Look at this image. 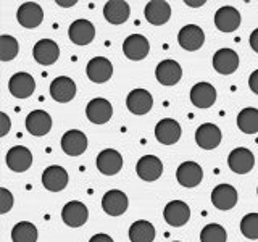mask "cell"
I'll return each instance as SVG.
<instances>
[{
  "instance_id": "6da1fadb",
  "label": "cell",
  "mask_w": 258,
  "mask_h": 242,
  "mask_svg": "<svg viewBox=\"0 0 258 242\" xmlns=\"http://www.w3.org/2000/svg\"><path fill=\"white\" fill-rule=\"evenodd\" d=\"M177 42L184 48V50H199L205 42V34L202 31L200 26L197 24H185L184 28H181L179 34H177Z\"/></svg>"
},
{
  "instance_id": "7a4b0ae2",
  "label": "cell",
  "mask_w": 258,
  "mask_h": 242,
  "mask_svg": "<svg viewBox=\"0 0 258 242\" xmlns=\"http://www.w3.org/2000/svg\"><path fill=\"white\" fill-rule=\"evenodd\" d=\"M181 125L173 118H163L155 126V137L160 144L173 145L181 139Z\"/></svg>"
},
{
  "instance_id": "3957f363",
  "label": "cell",
  "mask_w": 258,
  "mask_h": 242,
  "mask_svg": "<svg viewBox=\"0 0 258 242\" xmlns=\"http://www.w3.org/2000/svg\"><path fill=\"white\" fill-rule=\"evenodd\" d=\"M61 218H63L64 224L70 226V228H79V226L86 224L87 218H89V210L83 202L73 200L63 207Z\"/></svg>"
},
{
  "instance_id": "277c9868",
  "label": "cell",
  "mask_w": 258,
  "mask_h": 242,
  "mask_svg": "<svg viewBox=\"0 0 258 242\" xmlns=\"http://www.w3.org/2000/svg\"><path fill=\"white\" fill-rule=\"evenodd\" d=\"M123 52L126 55V58L133 60V62H139L149 55L150 44H149L147 37H144L142 34H131L124 40Z\"/></svg>"
},
{
  "instance_id": "5b68a950",
  "label": "cell",
  "mask_w": 258,
  "mask_h": 242,
  "mask_svg": "<svg viewBox=\"0 0 258 242\" xmlns=\"http://www.w3.org/2000/svg\"><path fill=\"white\" fill-rule=\"evenodd\" d=\"M228 165L234 173L237 174H245L252 171L255 166V157L253 153L245 147H237L234 149L229 157H228Z\"/></svg>"
},
{
  "instance_id": "8992f818",
  "label": "cell",
  "mask_w": 258,
  "mask_h": 242,
  "mask_svg": "<svg viewBox=\"0 0 258 242\" xmlns=\"http://www.w3.org/2000/svg\"><path fill=\"white\" fill-rule=\"evenodd\" d=\"M176 177L182 188H196L204 179V169L196 161H184L177 168Z\"/></svg>"
},
{
  "instance_id": "52a82bcc",
  "label": "cell",
  "mask_w": 258,
  "mask_h": 242,
  "mask_svg": "<svg viewBox=\"0 0 258 242\" xmlns=\"http://www.w3.org/2000/svg\"><path fill=\"white\" fill-rule=\"evenodd\" d=\"M16 20L21 24L23 28H28V29H34L37 28L40 23L44 20V10L42 7L39 4L34 2H26L23 4L18 8V13H16Z\"/></svg>"
},
{
  "instance_id": "ba28073f",
  "label": "cell",
  "mask_w": 258,
  "mask_h": 242,
  "mask_svg": "<svg viewBox=\"0 0 258 242\" xmlns=\"http://www.w3.org/2000/svg\"><path fill=\"white\" fill-rule=\"evenodd\" d=\"M127 110L134 115H145L153 107V97L145 89H134L126 97Z\"/></svg>"
},
{
  "instance_id": "9c48e42d",
  "label": "cell",
  "mask_w": 258,
  "mask_h": 242,
  "mask_svg": "<svg viewBox=\"0 0 258 242\" xmlns=\"http://www.w3.org/2000/svg\"><path fill=\"white\" fill-rule=\"evenodd\" d=\"M61 149L70 157H79L83 155L87 149V137L84 133L78 129H70L61 137Z\"/></svg>"
},
{
  "instance_id": "30bf717a",
  "label": "cell",
  "mask_w": 258,
  "mask_h": 242,
  "mask_svg": "<svg viewBox=\"0 0 258 242\" xmlns=\"http://www.w3.org/2000/svg\"><path fill=\"white\" fill-rule=\"evenodd\" d=\"M32 55L37 63L44 65V67H50L60 56V47L56 45L52 39H40L36 42L34 48H32Z\"/></svg>"
},
{
  "instance_id": "8fae6325",
  "label": "cell",
  "mask_w": 258,
  "mask_h": 242,
  "mask_svg": "<svg viewBox=\"0 0 258 242\" xmlns=\"http://www.w3.org/2000/svg\"><path fill=\"white\" fill-rule=\"evenodd\" d=\"M8 89L16 99H28L36 91V81L29 73H16L8 83Z\"/></svg>"
},
{
  "instance_id": "7c38bea8",
  "label": "cell",
  "mask_w": 258,
  "mask_h": 242,
  "mask_svg": "<svg viewBox=\"0 0 258 242\" xmlns=\"http://www.w3.org/2000/svg\"><path fill=\"white\" fill-rule=\"evenodd\" d=\"M136 171L139 174L141 179L147 183H153L161 176V173H163V163H161L160 158H157L155 155H144L137 161Z\"/></svg>"
},
{
  "instance_id": "4fadbf2b",
  "label": "cell",
  "mask_w": 258,
  "mask_h": 242,
  "mask_svg": "<svg viewBox=\"0 0 258 242\" xmlns=\"http://www.w3.org/2000/svg\"><path fill=\"white\" fill-rule=\"evenodd\" d=\"M165 220L169 226H174V228H181L185 223L189 221L190 218V208L189 205L182 200H173L165 207Z\"/></svg>"
},
{
  "instance_id": "5bb4252c",
  "label": "cell",
  "mask_w": 258,
  "mask_h": 242,
  "mask_svg": "<svg viewBox=\"0 0 258 242\" xmlns=\"http://www.w3.org/2000/svg\"><path fill=\"white\" fill-rule=\"evenodd\" d=\"M87 119L94 125L108 123L113 116V107L107 99H94L87 103L86 108Z\"/></svg>"
},
{
  "instance_id": "9a60e30c",
  "label": "cell",
  "mask_w": 258,
  "mask_h": 242,
  "mask_svg": "<svg viewBox=\"0 0 258 242\" xmlns=\"http://www.w3.org/2000/svg\"><path fill=\"white\" fill-rule=\"evenodd\" d=\"M70 40L76 45H87L91 44L95 37V28L91 21L87 20H76L71 23L68 29Z\"/></svg>"
},
{
  "instance_id": "2e32d148",
  "label": "cell",
  "mask_w": 258,
  "mask_h": 242,
  "mask_svg": "<svg viewBox=\"0 0 258 242\" xmlns=\"http://www.w3.org/2000/svg\"><path fill=\"white\" fill-rule=\"evenodd\" d=\"M123 168V157L115 149H105L97 157V169L105 176L116 174Z\"/></svg>"
},
{
  "instance_id": "e0dca14e",
  "label": "cell",
  "mask_w": 258,
  "mask_h": 242,
  "mask_svg": "<svg viewBox=\"0 0 258 242\" xmlns=\"http://www.w3.org/2000/svg\"><path fill=\"white\" fill-rule=\"evenodd\" d=\"M50 95L52 99L60 102V103H67L71 102L76 95V84L75 81L68 76H58L52 81L50 84Z\"/></svg>"
},
{
  "instance_id": "ac0fdd59",
  "label": "cell",
  "mask_w": 258,
  "mask_h": 242,
  "mask_svg": "<svg viewBox=\"0 0 258 242\" xmlns=\"http://www.w3.org/2000/svg\"><path fill=\"white\" fill-rule=\"evenodd\" d=\"M87 76L92 83L102 84L113 76V65L105 56H95L87 63Z\"/></svg>"
},
{
  "instance_id": "d6986e66",
  "label": "cell",
  "mask_w": 258,
  "mask_h": 242,
  "mask_svg": "<svg viewBox=\"0 0 258 242\" xmlns=\"http://www.w3.org/2000/svg\"><path fill=\"white\" fill-rule=\"evenodd\" d=\"M42 184L47 191L60 192L67 188L68 184V173L63 166L52 165L44 169L42 173Z\"/></svg>"
},
{
  "instance_id": "ffe728a7",
  "label": "cell",
  "mask_w": 258,
  "mask_h": 242,
  "mask_svg": "<svg viewBox=\"0 0 258 242\" xmlns=\"http://www.w3.org/2000/svg\"><path fill=\"white\" fill-rule=\"evenodd\" d=\"M102 208L110 216H119L127 210V196L123 191L111 189L102 197Z\"/></svg>"
},
{
  "instance_id": "44dd1931",
  "label": "cell",
  "mask_w": 258,
  "mask_h": 242,
  "mask_svg": "<svg viewBox=\"0 0 258 242\" xmlns=\"http://www.w3.org/2000/svg\"><path fill=\"white\" fill-rule=\"evenodd\" d=\"M155 76L160 84L163 86H174L182 78V68L181 65L174 60H163L158 63L155 70Z\"/></svg>"
},
{
  "instance_id": "7402d4cb",
  "label": "cell",
  "mask_w": 258,
  "mask_h": 242,
  "mask_svg": "<svg viewBox=\"0 0 258 242\" xmlns=\"http://www.w3.org/2000/svg\"><path fill=\"white\" fill-rule=\"evenodd\" d=\"M221 131L220 128L216 125L212 123H205L197 128L196 131V142L200 149H205V150H212L216 149L218 145L221 142Z\"/></svg>"
},
{
  "instance_id": "603a6c76",
  "label": "cell",
  "mask_w": 258,
  "mask_h": 242,
  "mask_svg": "<svg viewBox=\"0 0 258 242\" xmlns=\"http://www.w3.org/2000/svg\"><path fill=\"white\" fill-rule=\"evenodd\" d=\"M26 129L29 134L42 137L52 129V116L44 110L31 111L26 116Z\"/></svg>"
},
{
  "instance_id": "cb8c5ba5",
  "label": "cell",
  "mask_w": 258,
  "mask_h": 242,
  "mask_svg": "<svg viewBox=\"0 0 258 242\" xmlns=\"http://www.w3.org/2000/svg\"><path fill=\"white\" fill-rule=\"evenodd\" d=\"M215 26L221 32H232L240 26V13L234 7H221L215 13Z\"/></svg>"
},
{
  "instance_id": "d4e9b609",
  "label": "cell",
  "mask_w": 258,
  "mask_h": 242,
  "mask_svg": "<svg viewBox=\"0 0 258 242\" xmlns=\"http://www.w3.org/2000/svg\"><path fill=\"white\" fill-rule=\"evenodd\" d=\"M32 165V153L29 149L23 147V145H16L10 149L7 153V166L16 173H23L29 169Z\"/></svg>"
},
{
  "instance_id": "484cf974",
  "label": "cell",
  "mask_w": 258,
  "mask_h": 242,
  "mask_svg": "<svg viewBox=\"0 0 258 242\" xmlns=\"http://www.w3.org/2000/svg\"><path fill=\"white\" fill-rule=\"evenodd\" d=\"M213 68L220 75H232L239 68V55L232 48H220L213 55Z\"/></svg>"
},
{
  "instance_id": "4316f807",
  "label": "cell",
  "mask_w": 258,
  "mask_h": 242,
  "mask_svg": "<svg viewBox=\"0 0 258 242\" xmlns=\"http://www.w3.org/2000/svg\"><path fill=\"white\" fill-rule=\"evenodd\" d=\"M212 202L218 210H231L237 204V191L231 184H218L212 192Z\"/></svg>"
},
{
  "instance_id": "83f0119b",
  "label": "cell",
  "mask_w": 258,
  "mask_h": 242,
  "mask_svg": "<svg viewBox=\"0 0 258 242\" xmlns=\"http://www.w3.org/2000/svg\"><path fill=\"white\" fill-rule=\"evenodd\" d=\"M190 100L197 108H210L216 102V89L210 83H197L190 89Z\"/></svg>"
},
{
  "instance_id": "f1b7e54d",
  "label": "cell",
  "mask_w": 258,
  "mask_h": 242,
  "mask_svg": "<svg viewBox=\"0 0 258 242\" xmlns=\"http://www.w3.org/2000/svg\"><path fill=\"white\" fill-rule=\"evenodd\" d=\"M145 20H147L150 24H155V26H161L165 24L169 16H171V7H169L168 2H163V0H152V2L147 4L145 7Z\"/></svg>"
},
{
  "instance_id": "f546056e",
  "label": "cell",
  "mask_w": 258,
  "mask_h": 242,
  "mask_svg": "<svg viewBox=\"0 0 258 242\" xmlns=\"http://www.w3.org/2000/svg\"><path fill=\"white\" fill-rule=\"evenodd\" d=\"M129 13H131L129 4L123 2V0H110V2H107L103 7L105 20L111 24L126 23V20H129Z\"/></svg>"
},
{
  "instance_id": "4dcf8cb0",
  "label": "cell",
  "mask_w": 258,
  "mask_h": 242,
  "mask_svg": "<svg viewBox=\"0 0 258 242\" xmlns=\"http://www.w3.org/2000/svg\"><path fill=\"white\" fill-rule=\"evenodd\" d=\"M129 239H131V242H153L155 226L145 220L134 221L129 228Z\"/></svg>"
},
{
  "instance_id": "1f68e13d",
  "label": "cell",
  "mask_w": 258,
  "mask_h": 242,
  "mask_svg": "<svg viewBox=\"0 0 258 242\" xmlns=\"http://www.w3.org/2000/svg\"><path fill=\"white\" fill-rule=\"evenodd\" d=\"M237 126L245 134L258 133V110L252 107L240 110V113L237 115Z\"/></svg>"
},
{
  "instance_id": "d6a6232c",
  "label": "cell",
  "mask_w": 258,
  "mask_h": 242,
  "mask_svg": "<svg viewBox=\"0 0 258 242\" xmlns=\"http://www.w3.org/2000/svg\"><path fill=\"white\" fill-rule=\"evenodd\" d=\"M13 242H36L37 240V228L29 221H20L13 226L12 231Z\"/></svg>"
},
{
  "instance_id": "836d02e7",
  "label": "cell",
  "mask_w": 258,
  "mask_h": 242,
  "mask_svg": "<svg viewBox=\"0 0 258 242\" xmlns=\"http://www.w3.org/2000/svg\"><path fill=\"white\" fill-rule=\"evenodd\" d=\"M226 239H228V232L218 223L207 224L200 232V242H226Z\"/></svg>"
},
{
  "instance_id": "e575fe53",
  "label": "cell",
  "mask_w": 258,
  "mask_h": 242,
  "mask_svg": "<svg viewBox=\"0 0 258 242\" xmlns=\"http://www.w3.org/2000/svg\"><path fill=\"white\" fill-rule=\"evenodd\" d=\"M20 45L18 40L12 36L2 34L0 36V60L2 62H10L13 60L16 55H18Z\"/></svg>"
},
{
  "instance_id": "d590c367",
  "label": "cell",
  "mask_w": 258,
  "mask_h": 242,
  "mask_svg": "<svg viewBox=\"0 0 258 242\" xmlns=\"http://www.w3.org/2000/svg\"><path fill=\"white\" fill-rule=\"evenodd\" d=\"M240 232L247 239H258V213H248L240 221Z\"/></svg>"
},
{
  "instance_id": "8d00e7d4",
  "label": "cell",
  "mask_w": 258,
  "mask_h": 242,
  "mask_svg": "<svg viewBox=\"0 0 258 242\" xmlns=\"http://www.w3.org/2000/svg\"><path fill=\"white\" fill-rule=\"evenodd\" d=\"M13 194L10 191L5 188L0 189V213H7L13 207Z\"/></svg>"
},
{
  "instance_id": "74e56055",
  "label": "cell",
  "mask_w": 258,
  "mask_h": 242,
  "mask_svg": "<svg viewBox=\"0 0 258 242\" xmlns=\"http://www.w3.org/2000/svg\"><path fill=\"white\" fill-rule=\"evenodd\" d=\"M248 87L253 94L258 95V70H255L248 78Z\"/></svg>"
},
{
  "instance_id": "f35d334b",
  "label": "cell",
  "mask_w": 258,
  "mask_h": 242,
  "mask_svg": "<svg viewBox=\"0 0 258 242\" xmlns=\"http://www.w3.org/2000/svg\"><path fill=\"white\" fill-rule=\"evenodd\" d=\"M0 118H2V131H0V136H7L8 129H10V118H8L7 113H0Z\"/></svg>"
},
{
  "instance_id": "ab89813d",
  "label": "cell",
  "mask_w": 258,
  "mask_h": 242,
  "mask_svg": "<svg viewBox=\"0 0 258 242\" xmlns=\"http://www.w3.org/2000/svg\"><path fill=\"white\" fill-rule=\"evenodd\" d=\"M89 242H113V239L108 236V234H95V236L91 237V240Z\"/></svg>"
},
{
  "instance_id": "60d3db41",
  "label": "cell",
  "mask_w": 258,
  "mask_h": 242,
  "mask_svg": "<svg viewBox=\"0 0 258 242\" xmlns=\"http://www.w3.org/2000/svg\"><path fill=\"white\" fill-rule=\"evenodd\" d=\"M248 42H250V47H252L253 50L258 53V28L252 32V34H250V40H248Z\"/></svg>"
},
{
  "instance_id": "b9f144b4",
  "label": "cell",
  "mask_w": 258,
  "mask_h": 242,
  "mask_svg": "<svg viewBox=\"0 0 258 242\" xmlns=\"http://www.w3.org/2000/svg\"><path fill=\"white\" fill-rule=\"evenodd\" d=\"M185 4L190 5V7H194V8H197V7H200V5H204L205 2H204V0H202V2H190V0H185Z\"/></svg>"
},
{
  "instance_id": "7bdbcfd3",
  "label": "cell",
  "mask_w": 258,
  "mask_h": 242,
  "mask_svg": "<svg viewBox=\"0 0 258 242\" xmlns=\"http://www.w3.org/2000/svg\"><path fill=\"white\" fill-rule=\"evenodd\" d=\"M58 5H61V7H71V5H75L76 2H61V0H58V2H56Z\"/></svg>"
},
{
  "instance_id": "ee69618b",
  "label": "cell",
  "mask_w": 258,
  "mask_h": 242,
  "mask_svg": "<svg viewBox=\"0 0 258 242\" xmlns=\"http://www.w3.org/2000/svg\"><path fill=\"white\" fill-rule=\"evenodd\" d=\"M256 194H258V189H256Z\"/></svg>"
},
{
  "instance_id": "f6af8a7d",
  "label": "cell",
  "mask_w": 258,
  "mask_h": 242,
  "mask_svg": "<svg viewBox=\"0 0 258 242\" xmlns=\"http://www.w3.org/2000/svg\"><path fill=\"white\" fill-rule=\"evenodd\" d=\"M174 242H176V240H174Z\"/></svg>"
}]
</instances>
